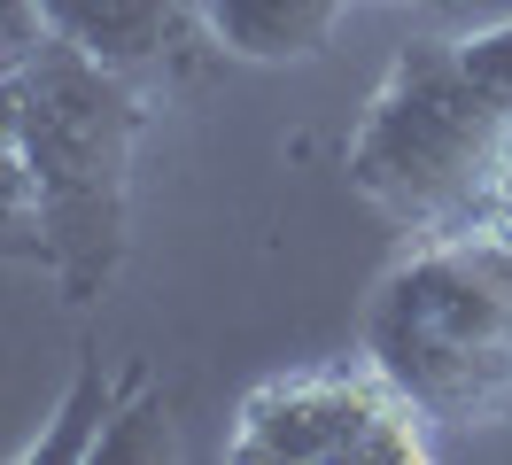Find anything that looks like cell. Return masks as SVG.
<instances>
[{"label": "cell", "instance_id": "obj_3", "mask_svg": "<svg viewBox=\"0 0 512 465\" xmlns=\"http://www.w3.org/2000/svg\"><path fill=\"white\" fill-rule=\"evenodd\" d=\"M342 171L412 241L512 225V117L474 93L450 39H412L388 62L342 148Z\"/></svg>", "mask_w": 512, "mask_h": 465}, {"label": "cell", "instance_id": "obj_5", "mask_svg": "<svg viewBox=\"0 0 512 465\" xmlns=\"http://www.w3.org/2000/svg\"><path fill=\"white\" fill-rule=\"evenodd\" d=\"M39 16L63 47L125 70L140 86L194 78L202 55H218L210 24H202V0H39Z\"/></svg>", "mask_w": 512, "mask_h": 465}, {"label": "cell", "instance_id": "obj_11", "mask_svg": "<svg viewBox=\"0 0 512 465\" xmlns=\"http://www.w3.org/2000/svg\"><path fill=\"white\" fill-rule=\"evenodd\" d=\"M47 39H55V31L39 16V0H0V78H16Z\"/></svg>", "mask_w": 512, "mask_h": 465}, {"label": "cell", "instance_id": "obj_7", "mask_svg": "<svg viewBox=\"0 0 512 465\" xmlns=\"http://www.w3.org/2000/svg\"><path fill=\"white\" fill-rule=\"evenodd\" d=\"M117 388H125V372L101 365V341H78V372H70L55 419H47L16 458L24 465H94L101 427H109V411H117Z\"/></svg>", "mask_w": 512, "mask_h": 465}, {"label": "cell", "instance_id": "obj_4", "mask_svg": "<svg viewBox=\"0 0 512 465\" xmlns=\"http://www.w3.org/2000/svg\"><path fill=\"white\" fill-rule=\"evenodd\" d=\"M435 450L443 434L373 357L256 380L225 434L233 465H419Z\"/></svg>", "mask_w": 512, "mask_h": 465}, {"label": "cell", "instance_id": "obj_6", "mask_svg": "<svg viewBox=\"0 0 512 465\" xmlns=\"http://www.w3.org/2000/svg\"><path fill=\"white\" fill-rule=\"evenodd\" d=\"M350 0H202L210 47L233 62H311Z\"/></svg>", "mask_w": 512, "mask_h": 465}, {"label": "cell", "instance_id": "obj_9", "mask_svg": "<svg viewBox=\"0 0 512 465\" xmlns=\"http://www.w3.org/2000/svg\"><path fill=\"white\" fill-rule=\"evenodd\" d=\"M179 442H171V403H163V388H156V372L132 357L125 365V388H117V411H109V427H101V450H94V465L109 458V465H156V458H171Z\"/></svg>", "mask_w": 512, "mask_h": 465}, {"label": "cell", "instance_id": "obj_2", "mask_svg": "<svg viewBox=\"0 0 512 465\" xmlns=\"http://www.w3.org/2000/svg\"><path fill=\"white\" fill-rule=\"evenodd\" d=\"M16 140L32 163L39 225H47V272L70 310H94L132 248V155L148 132V86L47 39L16 78Z\"/></svg>", "mask_w": 512, "mask_h": 465}, {"label": "cell", "instance_id": "obj_10", "mask_svg": "<svg viewBox=\"0 0 512 465\" xmlns=\"http://www.w3.org/2000/svg\"><path fill=\"white\" fill-rule=\"evenodd\" d=\"M450 55H458V70L474 78V93H489V101L512 117V16L458 31V39H450Z\"/></svg>", "mask_w": 512, "mask_h": 465}, {"label": "cell", "instance_id": "obj_8", "mask_svg": "<svg viewBox=\"0 0 512 465\" xmlns=\"http://www.w3.org/2000/svg\"><path fill=\"white\" fill-rule=\"evenodd\" d=\"M0 264H47V225H39L32 163L16 140V93L0 78Z\"/></svg>", "mask_w": 512, "mask_h": 465}, {"label": "cell", "instance_id": "obj_1", "mask_svg": "<svg viewBox=\"0 0 512 465\" xmlns=\"http://www.w3.org/2000/svg\"><path fill=\"white\" fill-rule=\"evenodd\" d=\"M357 357L404 388L435 434L512 419V225L427 233L365 295Z\"/></svg>", "mask_w": 512, "mask_h": 465}]
</instances>
